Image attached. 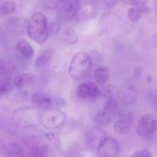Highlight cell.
<instances>
[{
	"label": "cell",
	"instance_id": "f1b7e54d",
	"mask_svg": "<svg viewBox=\"0 0 157 157\" xmlns=\"http://www.w3.org/2000/svg\"><path fill=\"white\" fill-rule=\"evenodd\" d=\"M126 4L130 5V6H147V0H119Z\"/></svg>",
	"mask_w": 157,
	"mask_h": 157
},
{
	"label": "cell",
	"instance_id": "9c48e42d",
	"mask_svg": "<svg viewBox=\"0 0 157 157\" xmlns=\"http://www.w3.org/2000/svg\"><path fill=\"white\" fill-rule=\"evenodd\" d=\"M132 121H133V115L128 112L126 114H123L119 119L114 123V130L119 134H126L130 131Z\"/></svg>",
	"mask_w": 157,
	"mask_h": 157
},
{
	"label": "cell",
	"instance_id": "ffe728a7",
	"mask_svg": "<svg viewBox=\"0 0 157 157\" xmlns=\"http://www.w3.org/2000/svg\"><path fill=\"white\" fill-rule=\"evenodd\" d=\"M53 49L49 48L44 49L42 51L40 55H38V58H36L35 61V65L37 68H41V67H45L47 65L48 63L49 62L50 59L52 58V55H53Z\"/></svg>",
	"mask_w": 157,
	"mask_h": 157
},
{
	"label": "cell",
	"instance_id": "44dd1931",
	"mask_svg": "<svg viewBox=\"0 0 157 157\" xmlns=\"http://www.w3.org/2000/svg\"><path fill=\"white\" fill-rule=\"evenodd\" d=\"M62 39L67 44H74L78 42L79 37L72 28H67L62 32Z\"/></svg>",
	"mask_w": 157,
	"mask_h": 157
},
{
	"label": "cell",
	"instance_id": "e575fe53",
	"mask_svg": "<svg viewBox=\"0 0 157 157\" xmlns=\"http://www.w3.org/2000/svg\"><path fill=\"white\" fill-rule=\"evenodd\" d=\"M0 31H1V28H0Z\"/></svg>",
	"mask_w": 157,
	"mask_h": 157
},
{
	"label": "cell",
	"instance_id": "7c38bea8",
	"mask_svg": "<svg viewBox=\"0 0 157 157\" xmlns=\"http://www.w3.org/2000/svg\"><path fill=\"white\" fill-rule=\"evenodd\" d=\"M15 71V64L6 58H0V80H10Z\"/></svg>",
	"mask_w": 157,
	"mask_h": 157
},
{
	"label": "cell",
	"instance_id": "2e32d148",
	"mask_svg": "<svg viewBox=\"0 0 157 157\" xmlns=\"http://www.w3.org/2000/svg\"><path fill=\"white\" fill-rule=\"evenodd\" d=\"M35 79V76L32 74L23 73L16 75L12 79V84L16 88H22L29 85Z\"/></svg>",
	"mask_w": 157,
	"mask_h": 157
},
{
	"label": "cell",
	"instance_id": "d6a6232c",
	"mask_svg": "<svg viewBox=\"0 0 157 157\" xmlns=\"http://www.w3.org/2000/svg\"><path fill=\"white\" fill-rule=\"evenodd\" d=\"M152 105H153L155 111L157 112V94L154 95L153 98H152Z\"/></svg>",
	"mask_w": 157,
	"mask_h": 157
},
{
	"label": "cell",
	"instance_id": "9a60e30c",
	"mask_svg": "<svg viewBox=\"0 0 157 157\" xmlns=\"http://www.w3.org/2000/svg\"><path fill=\"white\" fill-rule=\"evenodd\" d=\"M96 7L91 2H86L83 6H80L78 12V19L86 20L94 17L96 14Z\"/></svg>",
	"mask_w": 157,
	"mask_h": 157
},
{
	"label": "cell",
	"instance_id": "5bb4252c",
	"mask_svg": "<svg viewBox=\"0 0 157 157\" xmlns=\"http://www.w3.org/2000/svg\"><path fill=\"white\" fill-rule=\"evenodd\" d=\"M16 50L26 59H32L35 55V51L26 40H19L16 44Z\"/></svg>",
	"mask_w": 157,
	"mask_h": 157
},
{
	"label": "cell",
	"instance_id": "e0dca14e",
	"mask_svg": "<svg viewBox=\"0 0 157 157\" xmlns=\"http://www.w3.org/2000/svg\"><path fill=\"white\" fill-rule=\"evenodd\" d=\"M94 77L97 84L99 85H104L109 80V68L107 66H98L95 70Z\"/></svg>",
	"mask_w": 157,
	"mask_h": 157
},
{
	"label": "cell",
	"instance_id": "5b68a950",
	"mask_svg": "<svg viewBox=\"0 0 157 157\" xmlns=\"http://www.w3.org/2000/svg\"><path fill=\"white\" fill-rule=\"evenodd\" d=\"M80 6L78 0H58L55 9L59 19L67 21L77 16Z\"/></svg>",
	"mask_w": 157,
	"mask_h": 157
},
{
	"label": "cell",
	"instance_id": "d6986e66",
	"mask_svg": "<svg viewBox=\"0 0 157 157\" xmlns=\"http://www.w3.org/2000/svg\"><path fill=\"white\" fill-rule=\"evenodd\" d=\"M6 157H24L25 153L22 147L18 144L10 142L6 144Z\"/></svg>",
	"mask_w": 157,
	"mask_h": 157
},
{
	"label": "cell",
	"instance_id": "4316f807",
	"mask_svg": "<svg viewBox=\"0 0 157 157\" xmlns=\"http://www.w3.org/2000/svg\"><path fill=\"white\" fill-rule=\"evenodd\" d=\"M12 90L10 80H0V98L8 94Z\"/></svg>",
	"mask_w": 157,
	"mask_h": 157
},
{
	"label": "cell",
	"instance_id": "7a4b0ae2",
	"mask_svg": "<svg viewBox=\"0 0 157 157\" xmlns=\"http://www.w3.org/2000/svg\"><path fill=\"white\" fill-rule=\"evenodd\" d=\"M26 31L29 38L38 44L44 43L50 35L46 17L40 12L31 16L27 22Z\"/></svg>",
	"mask_w": 157,
	"mask_h": 157
},
{
	"label": "cell",
	"instance_id": "8992f818",
	"mask_svg": "<svg viewBox=\"0 0 157 157\" xmlns=\"http://www.w3.org/2000/svg\"><path fill=\"white\" fill-rule=\"evenodd\" d=\"M157 130V117L152 113H145L140 117L137 124L136 132L142 137L153 134Z\"/></svg>",
	"mask_w": 157,
	"mask_h": 157
},
{
	"label": "cell",
	"instance_id": "4dcf8cb0",
	"mask_svg": "<svg viewBox=\"0 0 157 157\" xmlns=\"http://www.w3.org/2000/svg\"><path fill=\"white\" fill-rule=\"evenodd\" d=\"M60 29V25L58 22H54L49 27V34H56L58 33Z\"/></svg>",
	"mask_w": 157,
	"mask_h": 157
},
{
	"label": "cell",
	"instance_id": "ac0fdd59",
	"mask_svg": "<svg viewBox=\"0 0 157 157\" xmlns=\"http://www.w3.org/2000/svg\"><path fill=\"white\" fill-rule=\"evenodd\" d=\"M148 11H149V9H148L147 6H132V7L128 10V18H129V20H130L131 21H132V22H137L138 21H139L143 14H144L145 12H148Z\"/></svg>",
	"mask_w": 157,
	"mask_h": 157
},
{
	"label": "cell",
	"instance_id": "1f68e13d",
	"mask_svg": "<svg viewBox=\"0 0 157 157\" xmlns=\"http://www.w3.org/2000/svg\"><path fill=\"white\" fill-rule=\"evenodd\" d=\"M0 157H6V144H3L2 141L0 140Z\"/></svg>",
	"mask_w": 157,
	"mask_h": 157
},
{
	"label": "cell",
	"instance_id": "83f0119b",
	"mask_svg": "<svg viewBox=\"0 0 157 157\" xmlns=\"http://www.w3.org/2000/svg\"><path fill=\"white\" fill-rule=\"evenodd\" d=\"M48 156H49V147L47 145L40 146L34 150L33 157H48Z\"/></svg>",
	"mask_w": 157,
	"mask_h": 157
},
{
	"label": "cell",
	"instance_id": "277c9868",
	"mask_svg": "<svg viewBox=\"0 0 157 157\" xmlns=\"http://www.w3.org/2000/svg\"><path fill=\"white\" fill-rule=\"evenodd\" d=\"M66 121V115L58 109L47 108L41 110L40 125L47 130H56L60 128Z\"/></svg>",
	"mask_w": 157,
	"mask_h": 157
},
{
	"label": "cell",
	"instance_id": "484cf974",
	"mask_svg": "<svg viewBox=\"0 0 157 157\" xmlns=\"http://www.w3.org/2000/svg\"><path fill=\"white\" fill-rule=\"evenodd\" d=\"M101 95V90L97 83L89 82V97L90 101H95Z\"/></svg>",
	"mask_w": 157,
	"mask_h": 157
},
{
	"label": "cell",
	"instance_id": "52a82bcc",
	"mask_svg": "<svg viewBox=\"0 0 157 157\" xmlns=\"http://www.w3.org/2000/svg\"><path fill=\"white\" fill-rule=\"evenodd\" d=\"M119 153V144L116 140L112 137L107 136L97 147L99 157H117Z\"/></svg>",
	"mask_w": 157,
	"mask_h": 157
},
{
	"label": "cell",
	"instance_id": "cb8c5ba5",
	"mask_svg": "<svg viewBox=\"0 0 157 157\" xmlns=\"http://www.w3.org/2000/svg\"><path fill=\"white\" fill-rule=\"evenodd\" d=\"M76 94L79 99L83 100V101L90 100V97H89V81L80 84L77 87Z\"/></svg>",
	"mask_w": 157,
	"mask_h": 157
},
{
	"label": "cell",
	"instance_id": "30bf717a",
	"mask_svg": "<svg viewBox=\"0 0 157 157\" xmlns=\"http://www.w3.org/2000/svg\"><path fill=\"white\" fill-rule=\"evenodd\" d=\"M119 97L124 104L131 105L135 104L137 98V93L135 87L132 84H126L119 90Z\"/></svg>",
	"mask_w": 157,
	"mask_h": 157
},
{
	"label": "cell",
	"instance_id": "ba28073f",
	"mask_svg": "<svg viewBox=\"0 0 157 157\" xmlns=\"http://www.w3.org/2000/svg\"><path fill=\"white\" fill-rule=\"evenodd\" d=\"M107 137L106 131L99 127H90L86 130L85 140L90 148H96Z\"/></svg>",
	"mask_w": 157,
	"mask_h": 157
},
{
	"label": "cell",
	"instance_id": "6da1fadb",
	"mask_svg": "<svg viewBox=\"0 0 157 157\" xmlns=\"http://www.w3.org/2000/svg\"><path fill=\"white\" fill-rule=\"evenodd\" d=\"M41 110L36 107L23 106L14 110L12 121L17 127L22 128H32L40 125Z\"/></svg>",
	"mask_w": 157,
	"mask_h": 157
},
{
	"label": "cell",
	"instance_id": "f546056e",
	"mask_svg": "<svg viewBox=\"0 0 157 157\" xmlns=\"http://www.w3.org/2000/svg\"><path fill=\"white\" fill-rule=\"evenodd\" d=\"M129 157H152V155L149 150H141L133 153Z\"/></svg>",
	"mask_w": 157,
	"mask_h": 157
},
{
	"label": "cell",
	"instance_id": "603a6c76",
	"mask_svg": "<svg viewBox=\"0 0 157 157\" xmlns=\"http://www.w3.org/2000/svg\"><path fill=\"white\" fill-rule=\"evenodd\" d=\"M112 121V116L105 110H100L95 117V122L100 127H106Z\"/></svg>",
	"mask_w": 157,
	"mask_h": 157
},
{
	"label": "cell",
	"instance_id": "d4e9b609",
	"mask_svg": "<svg viewBox=\"0 0 157 157\" xmlns=\"http://www.w3.org/2000/svg\"><path fill=\"white\" fill-rule=\"evenodd\" d=\"M104 110L112 114L118 113L119 111V105L114 98H109L104 105Z\"/></svg>",
	"mask_w": 157,
	"mask_h": 157
},
{
	"label": "cell",
	"instance_id": "3957f363",
	"mask_svg": "<svg viewBox=\"0 0 157 157\" xmlns=\"http://www.w3.org/2000/svg\"><path fill=\"white\" fill-rule=\"evenodd\" d=\"M90 55L86 52H78L71 61L69 67V75L74 80H82L90 72L92 66Z\"/></svg>",
	"mask_w": 157,
	"mask_h": 157
},
{
	"label": "cell",
	"instance_id": "7402d4cb",
	"mask_svg": "<svg viewBox=\"0 0 157 157\" xmlns=\"http://www.w3.org/2000/svg\"><path fill=\"white\" fill-rule=\"evenodd\" d=\"M16 10V5L13 1L8 0L4 2L0 6V15L2 17L9 16L15 13Z\"/></svg>",
	"mask_w": 157,
	"mask_h": 157
},
{
	"label": "cell",
	"instance_id": "8fae6325",
	"mask_svg": "<svg viewBox=\"0 0 157 157\" xmlns=\"http://www.w3.org/2000/svg\"><path fill=\"white\" fill-rule=\"evenodd\" d=\"M31 101L35 105V107H38L40 110L49 108L52 104L50 97L41 91L35 92L32 94L31 95Z\"/></svg>",
	"mask_w": 157,
	"mask_h": 157
},
{
	"label": "cell",
	"instance_id": "836d02e7",
	"mask_svg": "<svg viewBox=\"0 0 157 157\" xmlns=\"http://www.w3.org/2000/svg\"><path fill=\"white\" fill-rule=\"evenodd\" d=\"M155 15H156V18H157V8H156V11H155Z\"/></svg>",
	"mask_w": 157,
	"mask_h": 157
},
{
	"label": "cell",
	"instance_id": "4fadbf2b",
	"mask_svg": "<svg viewBox=\"0 0 157 157\" xmlns=\"http://www.w3.org/2000/svg\"><path fill=\"white\" fill-rule=\"evenodd\" d=\"M27 22L26 20L22 19L20 18H11L6 22V29L9 30L11 33L18 34L22 32L27 28Z\"/></svg>",
	"mask_w": 157,
	"mask_h": 157
}]
</instances>
